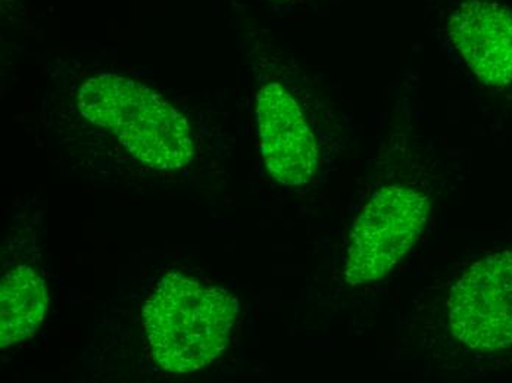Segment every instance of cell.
<instances>
[{"label": "cell", "mask_w": 512, "mask_h": 383, "mask_svg": "<svg viewBox=\"0 0 512 383\" xmlns=\"http://www.w3.org/2000/svg\"><path fill=\"white\" fill-rule=\"evenodd\" d=\"M236 317V298L226 291L171 273L146 301L143 329L156 363L189 375L226 350Z\"/></svg>", "instance_id": "cell-1"}, {"label": "cell", "mask_w": 512, "mask_h": 383, "mask_svg": "<svg viewBox=\"0 0 512 383\" xmlns=\"http://www.w3.org/2000/svg\"><path fill=\"white\" fill-rule=\"evenodd\" d=\"M86 120L112 133L127 151L154 170H179L192 161L186 118L151 89L115 74H99L78 92Z\"/></svg>", "instance_id": "cell-2"}, {"label": "cell", "mask_w": 512, "mask_h": 383, "mask_svg": "<svg viewBox=\"0 0 512 383\" xmlns=\"http://www.w3.org/2000/svg\"><path fill=\"white\" fill-rule=\"evenodd\" d=\"M429 208V199L414 189L377 192L352 229L346 280L359 285L386 276L417 241Z\"/></svg>", "instance_id": "cell-3"}, {"label": "cell", "mask_w": 512, "mask_h": 383, "mask_svg": "<svg viewBox=\"0 0 512 383\" xmlns=\"http://www.w3.org/2000/svg\"><path fill=\"white\" fill-rule=\"evenodd\" d=\"M449 326L473 350L512 345V251L474 264L452 289Z\"/></svg>", "instance_id": "cell-4"}, {"label": "cell", "mask_w": 512, "mask_h": 383, "mask_svg": "<svg viewBox=\"0 0 512 383\" xmlns=\"http://www.w3.org/2000/svg\"><path fill=\"white\" fill-rule=\"evenodd\" d=\"M259 139L265 165L283 186L307 185L317 170L318 152L298 102L279 83L267 84L256 98Z\"/></svg>", "instance_id": "cell-5"}, {"label": "cell", "mask_w": 512, "mask_h": 383, "mask_svg": "<svg viewBox=\"0 0 512 383\" xmlns=\"http://www.w3.org/2000/svg\"><path fill=\"white\" fill-rule=\"evenodd\" d=\"M468 67L487 84L512 82V11L490 0H467L449 24Z\"/></svg>", "instance_id": "cell-6"}, {"label": "cell", "mask_w": 512, "mask_h": 383, "mask_svg": "<svg viewBox=\"0 0 512 383\" xmlns=\"http://www.w3.org/2000/svg\"><path fill=\"white\" fill-rule=\"evenodd\" d=\"M45 282L34 270L18 266L6 273L0 286V347L31 338L45 320L48 308Z\"/></svg>", "instance_id": "cell-7"}]
</instances>
